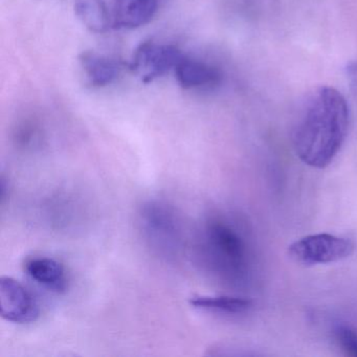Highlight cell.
I'll use <instances>...</instances> for the list:
<instances>
[{"instance_id":"6da1fadb","label":"cell","mask_w":357,"mask_h":357,"mask_svg":"<svg viewBox=\"0 0 357 357\" xmlns=\"http://www.w3.org/2000/svg\"><path fill=\"white\" fill-rule=\"evenodd\" d=\"M350 125V109L333 87L315 89L306 97L294 131L296 155L312 168L329 166L342 149Z\"/></svg>"},{"instance_id":"7a4b0ae2","label":"cell","mask_w":357,"mask_h":357,"mask_svg":"<svg viewBox=\"0 0 357 357\" xmlns=\"http://www.w3.org/2000/svg\"><path fill=\"white\" fill-rule=\"evenodd\" d=\"M204 252L219 273L239 277L246 265V245L240 234L229 223L213 219L204 229Z\"/></svg>"},{"instance_id":"3957f363","label":"cell","mask_w":357,"mask_h":357,"mask_svg":"<svg viewBox=\"0 0 357 357\" xmlns=\"http://www.w3.org/2000/svg\"><path fill=\"white\" fill-rule=\"evenodd\" d=\"M139 225L152 250L165 258H174L181 246V223L166 202L149 200L139 210Z\"/></svg>"},{"instance_id":"277c9868","label":"cell","mask_w":357,"mask_h":357,"mask_svg":"<svg viewBox=\"0 0 357 357\" xmlns=\"http://www.w3.org/2000/svg\"><path fill=\"white\" fill-rule=\"evenodd\" d=\"M354 250V242L350 239L329 234H317L292 243L288 248V254L298 264L317 265L344 260Z\"/></svg>"},{"instance_id":"5b68a950","label":"cell","mask_w":357,"mask_h":357,"mask_svg":"<svg viewBox=\"0 0 357 357\" xmlns=\"http://www.w3.org/2000/svg\"><path fill=\"white\" fill-rule=\"evenodd\" d=\"M183 56L175 45L146 41L135 50L128 68L144 84H149L174 70Z\"/></svg>"},{"instance_id":"8992f818","label":"cell","mask_w":357,"mask_h":357,"mask_svg":"<svg viewBox=\"0 0 357 357\" xmlns=\"http://www.w3.org/2000/svg\"><path fill=\"white\" fill-rule=\"evenodd\" d=\"M0 314L14 324H30L40 314L38 303L33 294L12 277L0 279Z\"/></svg>"},{"instance_id":"52a82bcc","label":"cell","mask_w":357,"mask_h":357,"mask_svg":"<svg viewBox=\"0 0 357 357\" xmlns=\"http://www.w3.org/2000/svg\"><path fill=\"white\" fill-rule=\"evenodd\" d=\"M158 0H112V29L135 30L149 24L158 13Z\"/></svg>"},{"instance_id":"ba28073f","label":"cell","mask_w":357,"mask_h":357,"mask_svg":"<svg viewBox=\"0 0 357 357\" xmlns=\"http://www.w3.org/2000/svg\"><path fill=\"white\" fill-rule=\"evenodd\" d=\"M177 82L183 89H212L220 84L222 72L217 66L183 56L174 68Z\"/></svg>"},{"instance_id":"9c48e42d","label":"cell","mask_w":357,"mask_h":357,"mask_svg":"<svg viewBox=\"0 0 357 357\" xmlns=\"http://www.w3.org/2000/svg\"><path fill=\"white\" fill-rule=\"evenodd\" d=\"M26 275L43 287L56 294L68 289V275L63 264L50 257H34L24 263Z\"/></svg>"},{"instance_id":"30bf717a","label":"cell","mask_w":357,"mask_h":357,"mask_svg":"<svg viewBox=\"0 0 357 357\" xmlns=\"http://www.w3.org/2000/svg\"><path fill=\"white\" fill-rule=\"evenodd\" d=\"M87 83L93 87H105L120 76L123 64L114 58L96 52H83L79 57Z\"/></svg>"},{"instance_id":"8fae6325","label":"cell","mask_w":357,"mask_h":357,"mask_svg":"<svg viewBox=\"0 0 357 357\" xmlns=\"http://www.w3.org/2000/svg\"><path fill=\"white\" fill-rule=\"evenodd\" d=\"M75 12L91 32L103 34L112 29L110 9L104 0H75Z\"/></svg>"},{"instance_id":"7c38bea8","label":"cell","mask_w":357,"mask_h":357,"mask_svg":"<svg viewBox=\"0 0 357 357\" xmlns=\"http://www.w3.org/2000/svg\"><path fill=\"white\" fill-rule=\"evenodd\" d=\"M190 304L198 310L227 315L242 314L252 307V301L233 296H195Z\"/></svg>"},{"instance_id":"4fadbf2b","label":"cell","mask_w":357,"mask_h":357,"mask_svg":"<svg viewBox=\"0 0 357 357\" xmlns=\"http://www.w3.org/2000/svg\"><path fill=\"white\" fill-rule=\"evenodd\" d=\"M336 340L350 356L357 357V332L347 326H340L335 330Z\"/></svg>"},{"instance_id":"5bb4252c","label":"cell","mask_w":357,"mask_h":357,"mask_svg":"<svg viewBox=\"0 0 357 357\" xmlns=\"http://www.w3.org/2000/svg\"><path fill=\"white\" fill-rule=\"evenodd\" d=\"M349 77L353 80V84L357 89V64L355 63L354 66L349 68L348 70Z\"/></svg>"}]
</instances>
